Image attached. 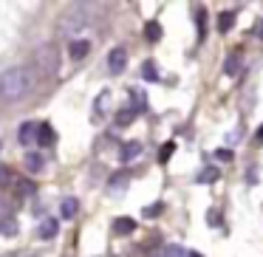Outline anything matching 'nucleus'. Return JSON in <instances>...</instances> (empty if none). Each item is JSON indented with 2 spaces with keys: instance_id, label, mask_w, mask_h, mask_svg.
<instances>
[{
  "instance_id": "7",
  "label": "nucleus",
  "mask_w": 263,
  "mask_h": 257,
  "mask_svg": "<svg viewBox=\"0 0 263 257\" xmlns=\"http://www.w3.org/2000/svg\"><path fill=\"white\" fill-rule=\"evenodd\" d=\"M68 51H71V57H74V60H85L88 51H91V43H88V40H74L68 46Z\"/></svg>"
},
{
  "instance_id": "30",
  "label": "nucleus",
  "mask_w": 263,
  "mask_h": 257,
  "mask_svg": "<svg viewBox=\"0 0 263 257\" xmlns=\"http://www.w3.org/2000/svg\"><path fill=\"white\" fill-rule=\"evenodd\" d=\"M0 99H3V93H0Z\"/></svg>"
},
{
  "instance_id": "14",
  "label": "nucleus",
  "mask_w": 263,
  "mask_h": 257,
  "mask_svg": "<svg viewBox=\"0 0 263 257\" xmlns=\"http://www.w3.org/2000/svg\"><path fill=\"white\" fill-rule=\"evenodd\" d=\"M43 164H46V161H43V155H37V153H29V155H26V167H29L31 172H40Z\"/></svg>"
},
{
  "instance_id": "13",
  "label": "nucleus",
  "mask_w": 263,
  "mask_h": 257,
  "mask_svg": "<svg viewBox=\"0 0 263 257\" xmlns=\"http://www.w3.org/2000/svg\"><path fill=\"white\" fill-rule=\"evenodd\" d=\"M136 113H139L136 108H127V110H119V113H116V125L127 127V125H130V122H133V119H136Z\"/></svg>"
},
{
  "instance_id": "22",
  "label": "nucleus",
  "mask_w": 263,
  "mask_h": 257,
  "mask_svg": "<svg viewBox=\"0 0 263 257\" xmlns=\"http://www.w3.org/2000/svg\"><path fill=\"white\" fill-rule=\"evenodd\" d=\"M0 232H3V234H14V232H17V226H14L12 218H3V221H0Z\"/></svg>"
},
{
  "instance_id": "15",
  "label": "nucleus",
  "mask_w": 263,
  "mask_h": 257,
  "mask_svg": "<svg viewBox=\"0 0 263 257\" xmlns=\"http://www.w3.org/2000/svg\"><path fill=\"white\" fill-rule=\"evenodd\" d=\"M218 178H221V172L212 170V167H206L204 172H198V175H195V181H198V184H210V181H218Z\"/></svg>"
},
{
  "instance_id": "2",
  "label": "nucleus",
  "mask_w": 263,
  "mask_h": 257,
  "mask_svg": "<svg viewBox=\"0 0 263 257\" xmlns=\"http://www.w3.org/2000/svg\"><path fill=\"white\" fill-rule=\"evenodd\" d=\"M88 23H91V14L85 12V6H71L65 9L63 14H60L57 20V31L60 34H82V31L88 29Z\"/></svg>"
},
{
  "instance_id": "21",
  "label": "nucleus",
  "mask_w": 263,
  "mask_h": 257,
  "mask_svg": "<svg viewBox=\"0 0 263 257\" xmlns=\"http://www.w3.org/2000/svg\"><path fill=\"white\" fill-rule=\"evenodd\" d=\"M164 257H187V251H184L178 243H170V246L164 249Z\"/></svg>"
},
{
  "instance_id": "19",
  "label": "nucleus",
  "mask_w": 263,
  "mask_h": 257,
  "mask_svg": "<svg viewBox=\"0 0 263 257\" xmlns=\"http://www.w3.org/2000/svg\"><path fill=\"white\" fill-rule=\"evenodd\" d=\"M142 76H144L147 82H159V71H156V65L150 63V60L142 65Z\"/></svg>"
},
{
  "instance_id": "9",
  "label": "nucleus",
  "mask_w": 263,
  "mask_h": 257,
  "mask_svg": "<svg viewBox=\"0 0 263 257\" xmlns=\"http://www.w3.org/2000/svg\"><path fill=\"white\" fill-rule=\"evenodd\" d=\"M77 209H80V204H77L74 198H65V201H63V206H60V215H63L65 221H71V218L77 215Z\"/></svg>"
},
{
  "instance_id": "24",
  "label": "nucleus",
  "mask_w": 263,
  "mask_h": 257,
  "mask_svg": "<svg viewBox=\"0 0 263 257\" xmlns=\"http://www.w3.org/2000/svg\"><path fill=\"white\" fill-rule=\"evenodd\" d=\"M161 209H164V204L159 201V204H153V206H144V215H147V218H159Z\"/></svg>"
},
{
  "instance_id": "26",
  "label": "nucleus",
  "mask_w": 263,
  "mask_h": 257,
  "mask_svg": "<svg viewBox=\"0 0 263 257\" xmlns=\"http://www.w3.org/2000/svg\"><path fill=\"white\" fill-rule=\"evenodd\" d=\"M206 221H210V226H218V223H221V218H218V212H210V218H206Z\"/></svg>"
},
{
  "instance_id": "27",
  "label": "nucleus",
  "mask_w": 263,
  "mask_h": 257,
  "mask_svg": "<svg viewBox=\"0 0 263 257\" xmlns=\"http://www.w3.org/2000/svg\"><path fill=\"white\" fill-rule=\"evenodd\" d=\"M257 142H263V127H260V130H257Z\"/></svg>"
},
{
  "instance_id": "25",
  "label": "nucleus",
  "mask_w": 263,
  "mask_h": 257,
  "mask_svg": "<svg viewBox=\"0 0 263 257\" xmlns=\"http://www.w3.org/2000/svg\"><path fill=\"white\" fill-rule=\"evenodd\" d=\"M218 159H221V161H232V150H218Z\"/></svg>"
},
{
  "instance_id": "23",
  "label": "nucleus",
  "mask_w": 263,
  "mask_h": 257,
  "mask_svg": "<svg viewBox=\"0 0 263 257\" xmlns=\"http://www.w3.org/2000/svg\"><path fill=\"white\" fill-rule=\"evenodd\" d=\"M173 150H176V144H173V142H167L164 147H161V153H159V161H161V164H164V161L173 155Z\"/></svg>"
},
{
  "instance_id": "20",
  "label": "nucleus",
  "mask_w": 263,
  "mask_h": 257,
  "mask_svg": "<svg viewBox=\"0 0 263 257\" xmlns=\"http://www.w3.org/2000/svg\"><path fill=\"white\" fill-rule=\"evenodd\" d=\"M122 189H127V175H116L114 181H110V192H116V195H119Z\"/></svg>"
},
{
  "instance_id": "8",
  "label": "nucleus",
  "mask_w": 263,
  "mask_h": 257,
  "mask_svg": "<svg viewBox=\"0 0 263 257\" xmlns=\"http://www.w3.org/2000/svg\"><path fill=\"white\" fill-rule=\"evenodd\" d=\"M40 238H43V240L57 238V221H54V218H46V221L40 223Z\"/></svg>"
},
{
  "instance_id": "10",
  "label": "nucleus",
  "mask_w": 263,
  "mask_h": 257,
  "mask_svg": "<svg viewBox=\"0 0 263 257\" xmlns=\"http://www.w3.org/2000/svg\"><path fill=\"white\" fill-rule=\"evenodd\" d=\"M235 17H238V12H223L221 17H218V29H221L223 34H227V31L235 26Z\"/></svg>"
},
{
  "instance_id": "28",
  "label": "nucleus",
  "mask_w": 263,
  "mask_h": 257,
  "mask_svg": "<svg viewBox=\"0 0 263 257\" xmlns=\"http://www.w3.org/2000/svg\"><path fill=\"white\" fill-rule=\"evenodd\" d=\"M187 257H204V254H198V251H190V254Z\"/></svg>"
},
{
  "instance_id": "3",
  "label": "nucleus",
  "mask_w": 263,
  "mask_h": 257,
  "mask_svg": "<svg viewBox=\"0 0 263 257\" xmlns=\"http://www.w3.org/2000/svg\"><path fill=\"white\" fill-rule=\"evenodd\" d=\"M34 65L40 68V74L46 76H54L60 71V57H57V48L51 46V43H46V46H40L34 51Z\"/></svg>"
},
{
  "instance_id": "12",
  "label": "nucleus",
  "mask_w": 263,
  "mask_h": 257,
  "mask_svg": "<svg viewBox=\"0 0 263 257\" xmlns=\"http://www.w3.org/2000/svg\"><path fill=\"white\" fill-rule=\"evenodd\" d=\"M133 229H136V221H130V218H119L114 223V232H119V234H130Z\"/></svg>"
},
{
  "instance_id": "1",
  "label": "nucleus",
  "mask_w": 263,
  "mask_h": 257,
  "mask_svg": "<svg viewBox=\"0 0 263 257\" xmlns=\"http://www.w3.org/2000/svg\"><path fill=\"white\" fill-rule=\"evenodd\" d=\"M31 91H34V71L29 65H14L0 74V93L9 102H17V99L29 96Z\"/></svg>"
},
{
  "instance_id": "11",
  "label": "nucleus",
  "mask_w": 263,
  "mask_h": 257,
  "mask_svg": "<svg viewBox=\"0 0 263 257\" xmlns=\"http://www.w3.org/2000/svg\"><path fill=\"white\" fill-rule=\"evenodd\" d=\"M144 37H147L150 43H159L161 40V26L156 23V20H150V23L144 26Z\"/></svg>"
},
{
  "instance_id": "17",
  "label": "nucleus",
  "mask_w": 263,
  "mask_h": 257,
  "mask_svg": "<svg viewBox=\"0 0 263 257\" xmlns=\"http://www.w3.org/2000/svg\"><path fill=\"white\" fill-rule=\"evenodd\" d=\"M223 71H227L229 76H235L240 71V57L238 54H232V57H227V63H223Z\"/></svg>"
},
{
  "instance_id": "18",
  "label": "nucleus",
  "mask_w": 263,
  "mask_h": 257,
  "mask_svg": "<svg viewBox=\"0 0 263 257\" xmlns=\"http://www.w3.org/2000/svg\"><path fill=\"white\" fill-rule=\"evenodd\" d=\"M195 23H198V37L204 40V34H206V12L201 6L195 9Z\"/></svg>"
},
{
  "instance_id": "29",
  "label": "nucleus",
  "mask_w": 263,
  "mask_h": 257,
  "mask_svg": "<svg viewBox=\"0 0 263 257\" xmlns=\"http://www.w3.org/2000/svg\"><path fill=\"white\" fill-rule=\"evenodd\" d=\"M0 150H3V142H0Z\"/></svg>"
},
{
  "instance_id": "6",
  "label": "nucleus",
  "mask_w": 263,
  "mask_h": 257,
  "mask_svg": "<svg viewBox=\"0 0 263 257\" xmlns=\"http://www.w3.org/2000/svg\"><path fill=\"white\" fill-rule=\"evenodd\" d=\"M139 155H142V144H139V142H127L125 147L119 150V159L125 161V164H127V161H133V159H139Z\"/></svg>"
},
{
  "instance_id": "16",
  "label": "nucleus",
  "mask_w": 263,
  "mask_h": 257,
  "mask_svg": "<svg viewBox=\"0 0 263 257\" xmlns=\"http://www.w3.org/2000/svg\"><path fill=\"white\" fill-rule=\"evenodd\" d=\"M37 142H40V144H51L54 142V130L48 125H40V127H37Z\"/></svg>"
},
{
  "instance_id": "4",
  "label": "nucleus",
  "mask_w": 263,
  "mask_h": 257,
  "mask_svg": "<svg viewBox=\"0 0 263 257\" xmlns=\"http://www.w3.org/2000/svg\"><path fill=\"white\" fill-rule=\"evenodd\" d=\"M125 65H127V51H125V48H114V51L108 54L110 74H122V71H125Z\"/></svg>"
},
{
  "instance_id": "5",
  "label": "nucleus",
  "mask_w": 263,
  "mask_h": 257,
  "mask_svg": "<svg viewBox=\"0 0 263 257\" xmlns=\"http://www.w3.org/2000/svg\"><path fill=\"white\" fill-rule=\"evenodd\" d=\"M17 139H20V144H23V147H29V144L37 139V125H34V122H23V125H20Z\"/></svg>"
}]
</instances>
